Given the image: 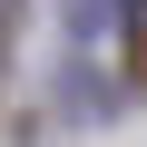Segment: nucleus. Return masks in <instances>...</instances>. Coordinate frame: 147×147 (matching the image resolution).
I'll return each mask as SVG.
<instances>
[{
    "mask_svg": "<svg viewBox=\"0 0 147 147\" xmlns=\"http://www.w3.org/2000/svg\"><path fill=\"white\" fill-rule=\"evenodd\" d=\"M127 79H147V30H137V59H127Z\"/></svg>",
    "mask_w": 147,
    "mask_h": 147,
    "instance_id": "nucleus-1",
    "label": "nucleus"
}]
</instances>
